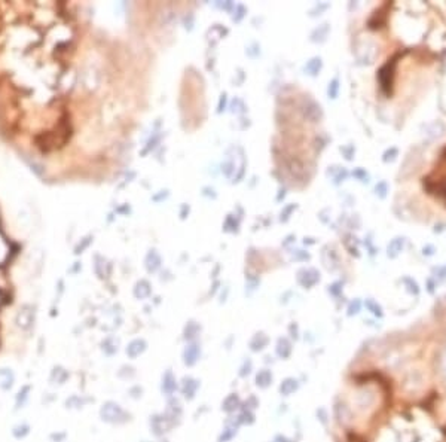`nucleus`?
I'll list each match as a JSON object with an SVG mask.
<instances>
[{
    "label": "nucleus",
    "instance_id": "obj_6",
    "mask_svg": "<svg viewBox=\"0 0 446 442\" xmlns=\"http://www.w3.org/2000/svg\"><path fill=\"white\" fill-rule=\"evenodd\" d=\"M151 418H152L151 420V426H152V429H154V432H155L157 436L164 435V432H167V429L171 427L170 423L167 421V418L164 417V414L162 415H154Z\"/></svg>",
    "mask_w": 446,
    "mask_h": 442
},
{
    "label": "nucleus",
    "instance_id": "obj_10",
    "mask_svg": "<svg viewBox=\"0 0 446 442\" xmlns=\"http://www.w3.org/2000/svg\"><path fill=\"white\" fill-rule=\"evenodd\" d=\"M146 350V343L143 341V340H135V341H132L127 348V354L129 357H137V356H140L143 351Z\"/></svg>",
    "mask_w": 446,
    "mask_h": 442
},
{
    "label": "nucleus",
    "instance_id": "obj_8",
    "mask_svg": "<svg viewBox=\"0 0 446 442\" xmlns=\"http://www.w3.org/2000/svg\"><path fill=\"white\" fill-rule=\"evenodd\" d=\"M256 386L259 389H268L272 381H274V377H272V372L269 369H260L257 374H256Z\"/></svg>",
    "mask_w": 446,
    "mask_h": 442
},
{
    "label": "nucleus",
    "instance_id": "obj_13",
    "mask_svg": "<svg viewBox=\"0 0 446 442\" xmlns=\"http://www.w3.org/2000/svg\"><path fill=\"white\" fill-rule=\"evenodd\" d=\"M266 344H268V338H265V337H262V335H259V337H256L252 340V343H250V347L253 351H260V350H263V348L266 347Z\"/></svg>",
    "mask_w": 446,
    "mask_h": 442
},
{
    "label": "nucleus",
    "instance_id": "obj_1",
    "mask_svg": "<svg viewBox=\"0 0 446 442\" xmlns=\"http://www.w3.org/2000/svg\"><path fill=\"white\" fill-rule=\"evenodd\" d=\"M374 362L335 401L333 415L375 426L372 441L345 433L347 442H446V313L394 335Z\"/></svg>",
    "mask_w": 446,
    "mask_h": 442
},
{
    "label": "nucleus",
    "instance_id": "obj_12",
    "mask_svg": "<svg viewBox=\"0 0 446 442\" xmlns=\"http://www.w3.org/2000/svg\"><path fill=\"white\" fill-rule=\"evenodd\" d=\"M291 353V348H290V344L287 343L286 340H280L278 346H277V354L281 357V359H286L290 356Z\"/></svg>",
    "mask_w": 446,
    "mask_h": 442
},
{
    "label": "nucleus",
    "instance_id": "obj_14",
    "mask_svg": "<svg viewBox=\"0 0 446 442\" xmlns=\"http://www.w3.org/2000/svg\"><path fill=\"white\" fill-rule=\"evenodd\" d=\"M238 421H240V424H252V423H255V414L250 410H244L240 414Z\"/></svg>",
    "mask_w": 446,
    "mask_h": 442
},
{
    "label": "nucleus",
    "instance_id": "obj_3",
    "mask_svg": "<svg viewBox=\"0 0 446 442\" xmlns=\"http://www.w3.org/2000/svg\"><path fill=\"white\" fill-rule=\"evenodd\" d=\"M162 393L167 396H173L174 392L177 390V380L174 377V374L168 369L165 371V374L162 375V384H161Z\"/></svg>",
    "mask_w": 446,
    "mask_h": 442
},
{
    "label": "nucleus",
    "instance_id": "obj_11",
    "mask_svg": "<svg viewBox=\"0 0 446 442\" xmlns=\"http://www.w3.org/2000/svg\"><path fill=\"white\" fill-rule=\"evenodd\" d=\"M238 426L240 424H228L226 429L222 432V435L219 436V442H229L235 435H237V430H238Z\"/></svg>",
    "mask_w": 446,
    "mask_h": 442
},
{
    "label": "nucleus",
    "instance_id": "obj_2",
    "mask_svg": "<svg viewBox=\"0 0 446 442\" xmlns=\"http://www.w3.org/2000/svg\"><path fill=\"white\" fill-rule=\"evenodd\" d=\"M101 417H103V420H106L109 423H124V421H127L128 415L118 404L107 402L101 408Z\"/></svg>",
    "mask_w": 446,
    "mask_h": 442
},
{
    "label": "nucleus",
    "instance_id": "obj_16",
    "mask_svg": "<svg viewBox=\"0 0 446 442\" xmlns=\"http://www.w3.org/2000/svg\"><path fill=\"white\" fill-rule=\"evenodd\" d=\"M246 407H249L247 410H250V411L255 410V408H257V407H259V401L256 399L255 396H250V398H249V401L246 402Z\"/></svg>",
    "mask_w": 446,
    "mask_h": 442
},
{
    "label": "nucleus",
    "instance_id": "obj_15",
    "mask_svg": "<svg viewBox=\"0 0 446 442\" xmlns=\"http://www.w3.org/2000/svg\"><path fill=\"white\" fill-rule=\"evenodd\" d=\"M252 369H253V362H252L250 359H246V360L243 362V365L240 366V377L244 378V377L250 375Z\"/></svg>",
    "mask_w": 446,
    "mask_h": 442
},
{
    "label": "nucleus",
    "instance_id": "obj_17",
    "mask_svg": "<svg viewBox=\"0 0 446 442\" xmlns=\"http://www.w3.org/2000/svg\"><path fill=\"white\" fill-rule=\"evenodd\" d=\"M272 442H288V439H287L286 436H283V435H277Z\"/></svg>",
    "mask_w": 446,
    "mask_h": 442
},
{
    "label": "nucleus",
    "instance_id": "obj_4",
    "mask_svg": "<svg viewBox=\"0 0 446 442\" xmlns=\"http://www.w3.org/2000/svg\"><path fill=\"white\" fill-rule=\"evenodd\" d=\"M199 389V381L195 380L193 377H185L182 381V393L186 399H193L196 392Z\"/></svg>",
    "mask_w": 446,
    "mask_h": 442
},
{
    "label": "nucleus",
    "instance_id": "obj_9",
    "mask_svg": "<svg viewBox=\"0 0 446 442\" xmlns=\"http://www.w3.org/2000/svg\"><path fill=\"white\" fill-rule=\"evenodd\" d=\"M298 387H299V384H298V380L294 378H286L281 381V384H280V393L283 395V396H290L291 393H294L296 390H298Z\"/></svg>",
    "mask_w": 446,
    "mask_h": 442
},
{
    "label": "nucleus",
    "instance_id": "obj_5",
    "mask_svg": "<svg viewBox=\"0 0 446 442\" xmlns=\"http://www.w3.org/2000/svg\"><path fill=\"white\" fill-rule=\"evenodd\" d=\"M199 356H201V348L198 347L196 344H191L188 347L185 348L183 351V363L186 366H195L199 360Z\"/></svg>",
    "mask_w": 446,
    "mask_h": 442
},
{
    "label": "nucleus",
    "instance_id": "obj_7",
    "mask_svg": "<svg viewBox=\"0 0 446 442\" xmlns=\"http://www.w3.org/2000/svg\"><path fill=\"white\" fill-rule=\"evenodd\" d=\"M241 407V399L238 398V395L235 393H231L225 398V401L222 402V410L228 414H232L235 411L238 410Z\"/></svg>",
    "mask_w": 446,
    "mask_h": 442
}]
</instances>
